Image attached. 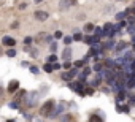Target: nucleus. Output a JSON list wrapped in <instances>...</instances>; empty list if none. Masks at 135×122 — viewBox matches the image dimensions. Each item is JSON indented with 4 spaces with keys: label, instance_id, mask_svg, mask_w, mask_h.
Here are the masks:
<instances>
[{
    "label": "nucleus",
    "instance_id": "obj_1",
    "mask_svg": "<svg viewBox=\"0 0 135 122\" xmlns=\"http://www.w3.org/2000/svg\"><path fill=\"white\" fill-rule=\"evenodd\" d=\"M54 106H56V105H54V101H52V100L44 101V103H43V106L40 108V114H41V116H49L51 112H52V109H54Z\"/></svg>",
    "mask_w": 135,
    "mask_h": 122
},
{
    "label": "nucleus",
    "instance_id": "obj_2",
    "mask_svg": "<svg viewBox=\"0 0 135 122\" xmlns=\"http://www.w3.org/2000/svg\"><path fill=\"white\" fill-rule=\"evenodd\" d=\"M52 40V36L48 35V33H44V32H40L37 36H35V43H38V44H46V43H51Z\"/></svg>",
    "mask_w": 135,
    "mask_h": 122
},
{
    "label": "nucleus",
    "instance_id": "obj_3",
    "mask_svg": "<svg viewBox=\"0 0 135 122\" xmlns=\"http://www.w3.org/2000/svg\"><path fill=\"white\" fill-rule=\"evenodd\" d=\"M37 101H38V92H29L25 95V105L27 106L37 105Z\"/></svg>",
    "mask_w": 135,
    "mask_h": 122
},
{
    "label": "nucleus",
    "instance_id": "obj_4",
    "mask_svg": "<svg viewBox=\"0 0 135 122\" xmlns=\"http://www.w3.org/2000/svg\"><path fill=\"white\" fill-rule=\"evenodd\" d=\"M76 0H60L59 2V10H67L70 6H75Z\"/></svg>",
    "mask_w": 135,
    "mask_h": 122
},
{
    "label": "nucleus",
    "instance_id": "obj_5",
    "mask_svg": "<svg viewBox=\"0 0 135 122\" xmlns=\"http://www.w3.org/2000/svg\"><path fill=\"white\" fill-rule=\"evenodd\" d=\"M33 16H35V19H37V21H41V22H43V21H46L48 17H49V14H48L46 11H41V10L35 11V14H33Z\"/></svg>",
    "mask_w": 135,
    "mask_h": 122
},
{
    "label": "nucleus",
    "instance_id": "obj_6",
    "mask_svg": "<svg viewBox=\"0 0 135 122\" xmlns=\"http://www.w3.org/2000/svg\"><path fill=\"white\" fill-rule=\"evenodd\" d=\"M2 43H3L5 46H10V48H13V46L16 44V40L13 38V36H3V38H2Z\"/></svg>",
    "mask_w": 135,
    "mask_h": 122
},
{
    "label": "nucleus",
    "instance_id": "obj_7",
    "mask_svg": "<svg viewBox=\"0 0 135 122\" xmlns=\"http://www.w3.org/2000/svg\"><path fill=\"white\" fill-rule=\"evenodd\" d=\"M17 87H19V82H17L16 79H14V81H11L10 84H8V93L16 92V90H17Z\"/></svg>",
    "mask_w": 135,
    "mask_h": 122
},
{
    "label": "nucleus",
    "instance_id": "obj_8",
    "mask_svg": "<svg viewBox=\"0 0 135 122\" xmlns=\"http://www.w3.org/2000/svg\"><path fill=\"white\" fill-rule=\"evenodd\" d=\"M62 111H64V106H62V105H57V106H54V109H52V112L49 114V117H56V116H59Z\"/></svg>",
    "mask_w": 135,
    "mask_h": 122
},
{
    "label": "nucleus",
    "instance_id": "obj_9",
    "mask_svg": "<svg viewBox=\"0 0 135 122\" xmlns=\"http://www.w3.org/2000/svg\"><path fill=\"white\" fill-rule=\"evenodd\" d=\"M62 57H64V59H65L67 62H68V59L71 57V49L68 48V46H67V48L64 49V52H62Z\"/></svg>",
    "mask_w": 135,
    "mask_h": 122
},
{
    "label": "nucleus",
    "instance_id": "obj_10",
    "mask_svg": "<svg viewBox=\"0 0 135 122\" xmlns=\"http://www.w3.org/2000/svg\"><path fill=\"white\" fill-rule=\"evenodd\" d=\"M60 122H73V116H70V114L62 116V117H60Z\"/></svg>",
    "mask_w": 135,
    "mask_h": 122
},
{
    "label": "nucleus",
    "instance_id": "obj_11",
    "mask_svg": "<svg viewBox=\"0 0 135 122\" xmlns=\"http://www.w3.org/2000/svg\"><path fill=\"white\" fill-rule=\"evenodd\" d=\"M89 122H103V119L98 117V116H95V114H92L91 117H89Z\"/></svg>",
    "mask_w": 135,
    "mask_h": 122
},
{
    "label": "nucleus",
    "instance_id": "obj_12",
    "mask_svg": "<svg viewBox=\"0 0 135 122\" xmlns=\"http://www.w3.org/2000/svg\"><path fill=\"white\" fill-rule=\"evenodd\" d=\"M43 70L46 71V73H51V71L54 70V67H52L51 63H44V65H43Z\"/></svg>",
    "mask_w": 135,
    "mask_h": 122
},
{
    "label": "nucleus",
    "instance_id": "obj_13",
    "mask_svg": "<svg viewBox=\"0 0 135 122\" xmlns=\"http://www.w3.org/2000/svg\"><path fill=\"white\" fill-rule=\"evenodd\" d=\"M84 30H86L87 33H91V32H94V30H95V27H94L92 24H86V25H84Z\"/></svg>",
    "mask_w": 135,
    "mask_h": 122
},
{
    "label": "nucleus",
    "instance_id": "obj_14",
    "mask_svg": "<svg viewBox=\"0 0 135 122\" xmlns=\"http://www.w3.org/2000/svg\"><path fill=\"white\" fill-rule=\"evenodd\" d=\"M56 60H57V55H56V54H51V55H49V59H48L49 63H54Z\"/></svg>",
    "mask_w": 135,
    "mask_h": 122
},
{
    "label": "nucleus",
    "instance_id": "obj_15",
    "mask_svg": "<svg viewBox=\"0 0 135 122\" xmlns=\"http://www.w3.org/2000/svg\"><path fill=\"white\" fill-rule=\"evenodd\" d=\"M32 41H33V38H32V36H25V38H24V44H27V46H29Z\"/></svg>",
    "mask_w": 135,
    "mask_h": 122
},
{
    "label": "nucleus",
    "instance_id": "obj_16",
    "mask_svg": "<svg viewBox=\"0 0 135 122\" xmlns=\"http://www.w3.org/2000/svg\"><path fill=\"white\" fill-rule=\"evenodd\" d=\"M6 55H8V57H14L16 51H14V49H8V51H6Z\"/></svg>",
    "mask_w": 135,
    "mask_h": 122
},
{
    "label": "nucleus",
    "instance_id": "obj_17",
    "mask_svg": "<svg viewBox=\"0 0 135 122\" xmlns=\"http://www.w3.org/2000/svg\"><path fill=\"white\" fill-rule=\"evenodd\" d=\"M71 41H73V36H65V38H64V43H65L67 46H68Z\"/></svg>",
    "mask_w": 135,
    "mask_h": 122
},
{
    "label": "nucleus",
    "instance_id": "obj_18",
    "mask_svg": "<svg viewBox=\"0 0 135 122\" xmlns=\"http://www.w3.org/2000/svg\"><path fill=\"white\" fill-rule=\"evenodd\" d=\"M83 40H84V43H86V44H92V36H84Z\"/></svg>",
    "mask_w": 135,
    "mask_h": 122
},
{
    "label": "nucleus",
    "instance_id": "obj_19",
    "mask_svg": "<svg viewBox=\"0 0 135 122\" xmlns=\"http://www.w3.org/2000/svg\"><path fill=\"white\" fill-rule=\"evenodd\" d=\"M73 40H76V41H79V40H83V35H81V33H78V32H76V33L73 35Z\"/></svg>",
    "mask_w": 135,
    "mask_h": 122
},
{
    "label": "nucleus",
    "instance_id": "obj_20",
    "mask_svg": "<svg viewBox=\"0 0 135 122\" xmlns=\"http://www.w3.org/2000/svg\"><path fill=\"white\" fill-rule=\"evenodd\" d=\"M83 65H84V60H76V62H75V67H76V68L83 67Z\"/></svg>",
    "mask_w": 135,
    "mask_h": 122
},
{
    "label": "nucleus",
    "instance_id": "obj_21",
    "mask_svg": "<svg viewBox=\"0 0 135 122\" xmlns=\"http://www.w3.org/2000/svg\"><path fill=\"white\" fill-rule=\"evenodd\" d=\"M84 93H86V95H92V93H94V89H92V87H87V89L84 90Z\"/></svg>",
    "mask_w": 135,
    "mask_h": 122
},
{
    "label": "nucleus",
    "instance_id": "obj_22",
    "mask_svg": "<svg viewBox=\"0 0 135 122\" xmlns=\"http://www.w3.org/2000/svg\"><path fill=\"white\" fill-rule=\"evenodd\" d=\"M30 71H32L33 74H37V73H38V68H37V67H33V65H32V67H30Z\"/></svg>",
    "mask_w": 135,
    "mask_h": 122
},
{
    "label": "nucleus",
    "instance_id": "obj_23",
    "mask_svg": "<svg viewBox=\"0 0 135 122\" xmlns=\"http://www.w3.org/2000/svg\"><path fill=\"white\" fill-rule=\"evenodd\" d=\"M54 36H56V38H62V32H56V33H54Z\"/></svg>",
    "mask_w": 135,
    "mask_h": 122
},
{
    "label": "nucleus",
    "instance_id": "obj_24",
    "mask_svg": "<svg viewBox=\"0 0 135 122\" xmlns=\"http://www.w3.org/2000/svg\"><path fill=\"white\" fill-rule=\"evenodd\" d=\"M2 98H3V87L0 86V100H2Z\"/></svg>",
    "mask_w": 135,
    "mask_h": 122
},
{
    "label": "nucleus",
    "instance_id": "obj_25",
    "mask_svg": "<svg viewBox=\"0 0 135 122\" xmlns=\"http://www.w3.org/2000/svg\"><path fill=\"white\" fill-rule=\"evenodd\" d=\"M70 67H71L70 62H65V63H64V68H70Z\"/></svg>",
    "mask_w": 135,
    "mask_h": 122
},
{
    "label": "nucleus",
    "instance_id": "obj_26",
    "mask_svg": "<svg viewBox=\"0 0 135 122\" xmlns=\"http://www.w3.org/2000/svg\"><path fill=\"white\" fill-rule=\"evenodd\" d=\"M10 106H11L13 109H16V108H17V103H16V101H13V103H11V105H10Z\"/></svg>",
    "mask_w": 135,
    "mask_h": 122
},
{
    "label": "nucleus",
    "instance_id": "obj_27",
    "mask_svg": "<svg viewBox=\"0 0 135 122\" xmlns=\"http://www.w3.org/2000/svg\"><path fill=\"white\" fill-rule=\"evenodd\" d=\"M56 48H57V44L52 43V44H51V51H56Z\"/></svg>",
    "mask_w": 135,
    "mask_h": 122
},
{
    "label": "nucleus",
    "instance_id": "obj_28",
    "mask_svg": "<svg viewBox=\"0 0 135 122\" xmlns=\"http://www.w3.org/2000/svg\"><path fill=\"white\" fill-rule=\"evenodd\" d=\"M52 67H54V70H59V68H60V63H54Z\"/></svg>",
    "mask_w": 135,
    "mask_h": 122
},
{
    "label": "nucleus",
    "instance_id": "obj_29",
    "mask_svg": "<svg viewBox=\"0 0 135 122\" xmlns=\"http://www.w3.org/2000/svg\"><path fill=\"white\" fill-rule=\"evenodd\" d=\"M116 17H118V19H122V17H124V13H119V14L116 16Z\"/></svg>",
    "mask_w": 135,
    "mask_h": 122
},
{
    "label": "nucleus",
    "instance_id": "obj_30",
    "mask_svg": "<svg viewBox=\"0 0 135 122\" xmlns=\"http://www.w3.org/2000/svg\"><path fill=\"white\" fill-rule=\"evenodd\" d=\"M25 6H27L25 3H21V5H19V10H24V8H25Z\"/></svg>",
    "mask_w": 135,
    "mask_h": 122
},
{
    "label": "nucleus",
    "instance_id": "obj_31",
    "mask_svg": "<svg viewBox=\"0 0 135 122\" xmlns=\"http://www.w3.org/2000/svg\"><path fill=\"white\" fill-rule=\"evenodd\" d=\"M127 13H132V14H135V8H133V10H127Z\"/></svg>",
    "mask_w": 135,
    "mask_h": 122
},
{
    "label": "nucleus",
    "instance_id": "obj_32",
    "mask_svg": "<svg viewBox=\"0 0 135 122\" xmlns=\"http://www.w3.org/2000/svg\"><path fill=\"white\" fill-rule=\"evenodd\" d=\"M35 2H37V3H40V2H43V0H35Z\"/></svg>",
    "mask_w": 135,
    "mask_h": 122
},
{
    "label": "nucleus",
    "instance_id": "obj_33",
    "mask_svg": "<svg viewBox=\"0 0 135 122\" xmlns=\"http://www.w3.org/2000/svg\"><path fill=\"white\" fill-rule=\"evenodd\" d=\"M0 55H2V48H0Z\"/></svg>",
    "mask_w": 135,
    "mask_h": 122
}]
</instances>
